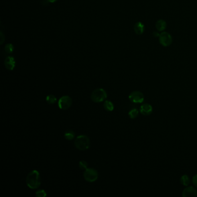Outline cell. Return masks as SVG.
Instances as JSON below:
<instances>
[{
    "label": "cell",
    "mask_w": 197,
    "mask_h": 197,
    "mask_svg": "<svg viewBox=\"0 0 197 197\" xmlns=\"http://www.w3.org/2000/svg\"><path fill=\"white\" fill-rule=\"evenodd\" d=\"M40 174L38 170H33L31 171L26 178V184L27 186L31 189H36L40 186Z\"/></svg>",
    "instance_id": "obj_1"
},
{
    "label": "cell",
    "mask_w": 197,
    "mask_h": 197,
    "mask_svg": "<svg viewBox=\"0 0 197 197\" xmlns=\"http://www.w3.org/2000/svg\"><path fill=\"white\" fill-rule=\"evenodd\" d=\"M75 146L77 149L84 151L89 149L90 146V139L86 135H81L76 137L74 142Z\"/></svg>",
    "instance_id": "obj_2"
},
{
    "label": "cell",
    "mask_w": 197,
    "mask_h": 197,
    "mask_svg": "<svg viewBox=\"0 0 197 197\" xmlns=\"http://www.w3.org/2000/svg\"><path fill=\"white\" fill-rule=\"evenodd\" d=\"M107 98V93L103 89H97L93 91L91 95V100L96 103H99Z\"/></svg>",
    "instance_id": "obj_3"
},
{
    "label": "cell",
    "mask_w": 197,
    "mask_h": 197,
    "mask_svg": "<svg viewBox=\"0 0 197 197\" xmlns=\"http://www.w3.org/2000/svg\"><path fill=\"white\" fill-rule=\"evenodd\" d=\"M84 179L87 182H94L96 181L98 178V174L96 170L92 168H87L85 170L83 174Z\"/></svg>",
    "instance_id": "obj_4"
},
{
    "label": "cell",
    "mask_w": 197,
    "mask_h": 197,
    "mask_svg": "<svg viewBox=\"0 0 197 197\" xmlns=\"http://www.w3.org/2000/svg\"><path fill=\"white\" fill-rule=\"evenodd\" d=\"M72 103V100L71 98L68 95H64L59 99L58 107L62 110H67L71 107Z\"/></svg>",
    "instance_id": "obj_5"
},
{
    "label": "cell",
    "mask_w": 197,
    "mask_h": 197,
    "mask_svg": "<svg viewBox=\"0 0 197 197\" xmlns=\"http://www.w3.org/2000/svg\"><path fill=\"white\" fill-rule=\"evenodd\" d=\"M128 98L130 101L135 103H141L144 101V95L139 91H134L130 93Z\"/></svg>",
    "instance_id": "obj_6"
},
{
    "label": "cell",
    "mask_w": 197,
    "mask_h": 197,
    "mask_svg": "<svg viewBox=\"0 0 197 197\" xmlns=\"http://www.w3.org/2000/svg\"><path fill=\"white\" fill-rule=\"evenodd\" d=\"M159 41L161 45H162L164 47H167L172 44V38L170 34L164 32L160 34Z\"/></svg>",
    "instance_id": "obj_7"
},
{
    "label": "cell",
    "mask_w": 197,
    "mask_h": 197,
    "mask_svg": "<svg viewBox=\"0 0 197 197\" xmlns=\"http://www.w3.org/2000/svg\"><path fill=\"white\" fill-rule=\"evenodd\" d=\"M182 196L184 197H197V189L192 186L187 187L184 189Z\"/></svg>",
    "instance_id": "obj_8"
},
{
    "label": "cell",
    "mask_w": 197,
    "mask_h": 197,
    "mask_svg": "<svg viewBox=\"0 0 197 197\" xmlns=\"http://www.w3.org/2000/svg\"><path fill=\"white\" fill-rule=\"evenodd\" d=\"M4 65L7 69L10 71L14 70L16 66V61L14 57L8 56L5 60Z\"/></svg>",
    "instance_id": "obj_9"
},
{
    "label": "cell",
    "mask_w": 197,
    "mask_h": 197,
    "mask_svg": "<svg viewBox=\"0 0 197 197\" xmlns=\"http://www.w3.org/2000/svg\"><path fill=\"white\" fill-rule=\"evenodd\" d=\"M140 112L143 115L149 116L152 113V106L149 103H144L140 107Z\"/></svg>",
    "instance_id": "obj_10"
},
{
    "label": "cell",
    "mask_w": 197,
    "mask_h": 197,
    "mask_svg": "<svg viewBox=\"0 0 197 197\" xmlns=\"http://www.w3.org/2000/svg\"><path fill=\"white\" fill-rule=\"evenodd\" d=\"M134 28L135 32L136 34L140 35V34H142L144 32L145 26L142 23L138 22L135 24Z\"/></svg>",
    "instance_id": "obj_11"
},
{
    "label": "cell",
    "mask_w": 197,
    "mask_h": 197,
    "mask_svg": "<svg viewBox=\"0 0 197 197\" xmlns=\"http://www.w3.org/2000/svg\"><path fill=\"white\" fill-rule=\"evenodd\" d=\"M166 27V23L163 20H159L156 23V27L158 31H162L164 30Z\"/></svg>",
    "instance_id": "obj_12"
},
{
    "label": "cell",
    "mask_w": 197,
    "mask_h": 197,
    "mask_svg": "<svg viewBox=\"0 0 197 197\" xmlns=\"http://www.w3.org/2000/svg\"><path fill=\"white\" fill-rule=\"evenodd\" d=\"M103 107L106 111L109 112H112L114 109V105L111 101H105L103 103Z\"/></svg>",
    "instance_id": "obj_13"
},
{
    "label": "cell",
    "mask_w": 197,
    "mask_h": 197,
    "mask_svg": "<svg viewBox=\"0 0 197 197\" xmlns=\"http://www.w3.org/2000/svg\"><path fill=\"white\" fill-rule=\"evenodd\" d=\"M191 182L190 178L187 175H184L180 178V183L184 186H187Z\"/></svg>",
    "instance_id": "obj_14"
},
{
    "label": "cell",
    "mask_w": 197,
    "mask_h": 197,
    "mask_svg": "<svg viewBox=\"0 0 197 197\" xmlns=\"http://www.w3.org/2000/svg\"><path fill=\"white\" fill-rule=\"evenodd\" d=\"M75 133L72 130H68L64 134V138L68 140H72L75 138Z\"/></svg>",
    "instance_id": "obj_15"
},
{
    "label": "cell",
    "mask_w": 197,
    "mask_h": 197,
    "mask_svg": "<svg viewBox=\"0 0 197 197\" xmlns=\"http://www.w3.org/2000/svg\"><path fill=\"white\" fill-rule=\"evenodd\" d=\"M138 115H139V111L136 108L132 109L130 112H128V116L132 119H134L135 118H136L138 116Z\"/></svg>",
    "instance_id": "obj_16"
},
{
    "label": "cell",
    "mask_w": 197,
    "mask_h": 197,
    "mask_svg": "<svg viewBox=\"0 0 197 197\" xmlns=\"http://www.w3.org/2000/svg\"><path fill=\"white\" fill-rule=\"evenodd\" d=\"M46 101L49 104H54L57 101V98L54 95H48L46 97Z\"/></svg>",
    "instance_id": "obj_17"
},
{
    "label": "cell",
    "mask_w": 197,
    "mask_h": 197,
    "mask_svg": "<svg viewBox=\"0 0 197 197\" xmlns=\"http://www.w3.org/2000/svg\"><path fill=\"white\" fill-rule=\"evenodd\" d=\"M5 51L7 54H11L13 53L14 50V46L11 44H8L5 46Z\"/></svg>",
    "instance_id": "obj_18"
},
{
    "label": "cell",
    "mask_w": 197,
    "mask_h": 197,
    "mask_svg": "<svg viewBox=\"0 0 197 197\" xmlns=\"http://www.w3.org/2000/svg\"><path fill=\"white\" fill-rule=\"evenodd\" d=\"M87 166H88V164L86 161L82 160L80 161L79 163V167L81 170H86L87 168Z\"/></svg>",
    "instance_id": "obj_19"
},
{
    "label": "cell",
    "mask_w": 197,
    "mask_h": 197,
    "mask_svg": "<svg viewBox=\"0 0 197 197\" xmlns=\"http://www.w3.org/2000/svg\"><path fill=\"white\" fill-rule=\"evenodd\" d=\"M36 197H45L47 195V194L44 190H38L36 193Z\"/></svg>",
    "instance_id": "obj_20"
},
{
    "label": "cell",
    "mask_w": 197,
    "mask_h": 197,
    "mask_svg": "<svg viewBox=\"0 0 197 197\" xmlns=\"http://www.w3.org/2000/svg\"><path fill=\"white\" fill-rule=\"evenodd\" d=\"M192 182H193V185L197 187V174L194 175L193 176V179H192Z\"/></svg>",
    "instance_id": "obj_21"
},
{
    "label": "cell",
    "mask_w": 197,
    "mask_h": 197,
    "mask_svg": "<svg viewBox=\"0 0 197 197\" xmlns=\"http://www.w3.org/2000/svg\"><path fill=\"white\" fill-rule=\"evenodd\" d=\"M1 35V45H2L3 43H4V42L5 38H4V34H3V33L2 32V31H1V34H0Z\"/></svg>",
    "instance_id": "obj_22"
},
{
    "label": "cell",
    "mask_w": 197,
    "mask_h": 197,
    "mask_svg": "<svg viewBox=\"0 0 197 197\" xmlns=\"http://www.w3.org/2000/svg\"><path fill=\"white\" fill-rule=\"evenodd\" d=\"M48 1H49V2H50V3H54V2L57 1V0H48Z\"/></svg>",
    "instance_id": "obj_23"
},
{
    "label": "cell",
    "mask_w": 197,
    "mask_h": 197,
    "mask_svg": "<svg viewBox=\"0 0 197 197\" xmlns=\"http://www.w3.org/2000/svg\"><path fill=\"white\" fill-rule=\"evenodd\" d=\"M154 36H160V34H158V32H154Z\"/></svg>",
    "instance_id": "obj_24"
}]
</instances>
